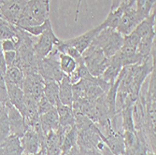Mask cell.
<instances>
[{
  "mask_svg": "<svg viewBox=\"0 0 156 155\" xmlns=\"http://www.w3.org/2000/svg\"><path fill=\"white\" fill-rule=\"evenodd\" d=\"M58 57H59L60 68L65 75L69 76L70 74H72L77 69L78 63L74 58L71 57V56H69L66 53L59 52Z\"/></svg>",
  "mask_w": 156,
  "mask_h": 155,
  "instance_id": "obj_27",
  "label": "cell"
},
{
  "mask_svg": "<svg viewBox=\"0 0 156 155\" xmlns=\"http://www.w3.org/2000/svg\"><path fill=\"white\" fill-rule=\"evenodd\" d=\"M73 84L69 79V77L65 75L59 82V100L62 104L72 106L73 103Z\"/></svg>",
  "mask_w": 156,
  "mask_h": 155,
  "instance_id": "obj_19",
  "label": "cell"
},
{
  "mask_svg": "<svg viewBox=\"0 0 156 155\" xmlns=\"http://www.w3.org/2000/svg\"><path fill=\"white\" fill-rule=\"evenodd\" d=\"M43 94L47 100L55 107L59 100V82L51 79H44V89Z\"/></svg>",
  "mask_w": 156,
  "mask_h": 155,
  "instance_id": "obj_20",
  "label": "cell"
},
{
  "mask_svg": "<svg viewBox=\"0 0 156 155\" xmlns=\"http://www.w3.org/2000/svg\"><path fill=\"white\" fill-rule=\"evenodd\" d=\"M55 108L58 113L59 124L62 127L68 129L73 127L75 125V116L72 106H66L59 102L55 106Z\"/></svg>",
  "mask_w": 156,
  "mask_h": 155,
  "instance_id": "obj_17",
  "label": "cell"
},
{
  "mask_svg": "<svg viewBox=\"0 0 156 155\" xmlns=\"http://www.w3.org/2000/svg\"><path fill=\"white\" fill-rule=\"evenodd\" d=\"M153 30H155V10L151 13L150 16H148L142 22L139 23L134 32L141 38Z\"/></svg>",
  "mask_w": 156,
  "mask_h": 155,
  "instance_id": "obj_24",
  "label": "cell"
},
{
  "mask_svg": "<svg viewBox=\"0 0 156 155\" xmlns=\"http://www.w3.org/2000/svg\"><path fill=\"white\" fill-rule=\"evenodd\" d=\"M144 19L136 12L135 6H129L127 4L124 8L122 16L120 20V23L116 28V30L122 34L123 37L132 33L136 27L142 22Z\"/></svg>",
  "mask_w": 156,
  "mask_h": 155,
  "instance_id": "obj_7",
  "label": "cell"
},
{
  "mask_svg": "<svg viewBox=\"0 0 156 155\" xmlns=\"http://www.w3.org/2000/svg\"><path fill=\"white\" fill-rule=\"evenodd\" d=\"M77 139H78V130L76 128V126L74 125L73 127H71L66 133L64 136L61 145V150H62L61 155H66L70 150L74 146H76Z\"/></svg>",
  "mask_w": 156,
  "mask_h": 155,
  "instance_id": "obj_25",
  "label": "cell"
},
{
  "mask_svg": "<svg viewBox=\"0 0 156 155\" xmlns=\"http://www.w3.org/2000/svg\"></svg>",
  "mask_w": 156,
  "mask_h": 155,
  "instance_id": "obj_40",
  "label": "cell"
},
{
  "mask_svg": "<svg viewBox=\"0 0 156 155\" xmlns=\"http://www.w3.org/2000/svg\"><path fill=\"white\" fill-rule=\"evenodd\" d=\"M155 30L141 37L136 51L144 60L148 59L155 51Z\"/></svg>",
  "mask_w": 156,
  "mask_h": 155,
  "instance_id": "obj_18",
  "label": "cell"
},
{
  "mask_svg": "<svg viewBox=\"0 0 156 155\" xmlns=\"http://www.w3.org/2000/svg\"><path fill=\"white\" fill-rule=\"evenodd\" d=\"M59 51L56 48L47 55L45 58H37V72L43 79H51L60 82L65 74L59 65Z\"/></svg>",
  "mask_w": 156,
  "mask_h": 155,
  "instance_id": "obj_4",
  "label": "cell"
},
{
  "mask_svg": "<svg viewBox=\"0 0 156 155\" xmlns=\"http://www.w3.org/2000/svg\"><path fill=\"white\" fill-rule=\"evenodd\" d=\"M129 2V0H111V6H110V10H114L121 6L127 5Z\"/></svg>",
  "mask_w": 156,
  "mask_h": 155,
  "instance_id": "obj_35",
  "label": "cell"
},
{
  "mask_svg": "<svg viewBox=\"0 0 156 155\" xmlns=\"http://www.w3.org/2000/svg\"><path fill=\"white\" fill-rule=\"evenodd\" d=\"M81 55L85 66L94 77H100L109 63V58L106 57L103 51L93 42Z\"/></svg>",
  "mask_w": 156,
  "mask_h": 155,
  "instance_id": "obj_3",
  "label": "cell"
},
{
  "mask_svg": "<svg viewBox=\"0 0 156 155\" xmlns=\"http://www.w3.org/2000/svg\"><path fill=\"white\" fill-rule=\"evenodd\" d=\"M81 1H82V0H78L77 8H76V13H75V22H77V21H78V18H79V14H80V4H81Z\"/></svg>",
  "mask_w": 156,
  "mask_h": 155,
  "instance_id": "obj_36",
  "label": "cell"
},
{
  "mask_svg": "<svg viewBox=\"0 0 156 155\" xmlns=\"http://www.w3.org/2000/svg\"><path fill=\"white\" fill-rule=\"evenodd\" d=\"M0 5H1V0H0Z\"/></svg>",
  "mask_w": 156,
  "mask_h": 155,
  "instance_id": "obj_39",
  "label": "cell"
},
{
  "mask_svg": "<svg viewBox=\"0 0 156 155\" xmlns=\"http://www.w3.org/2000/svg\"><path fill=\"white\" fill-rule=\"evenodd\" d=\"M6 86H7L9 102L15 107L20 111V113L23 115L25 109V103H24L25 96H24L23 89L10 83H6Z\"/></svg>",
  "mask_w": 156,
  "mask_h": 155,
  "instance_id": "obj_14",
  "label": "cell"
},
{
  "mask_svg": "<svg viewBox=\"0 0 156 155\" xmlns=\"http://www.w3.org/2000/svg\"><path fill=\"white\" fill-rule=\"evenodd\" d=\"M16 51H4V58L7 65V68L9 66H13L16 61Z\"/></svg>",
  "mask_w": 156,
  "mask_h": 155,
  "instance_id": "obj_33",
  "label": "cell"
},
{
  "mask_svg": "<svg viewBox=\"0 0 156 155\" xmlns=\"http://www.w3.org/2000/svg\"><path fill=\"white\" fill-rule=\"evenodd\" d=\"M50 17V0H29L16 23L18 27L42 24Z\"/></svg>",
  "mask_w": 156,
  "mask_h": 155,
  "instance_id": "obj_1",
  "label": "cell"
},
{
  "mask_svg": "<svg viewBox=\"0 0 156 155\" xmlns=\"http://www.w3.org/2000/svg\"><path fill=\"white\" fill-rule=\"evenodd\" d=\"M6 106L8 110L10 135H14L21 138L27 130V125L25 123L24 118L20 113V111L10 102L7 103Z\"/></svg>",
  "mask_w": 156,
  "mask_h": 155,
  "instance_id": "obj_10",
  "label": "cell"
},
{
  "mask_svg": "<svg viewBox=\"0 0 156 155\" xmlns=\"http://www.w3.org/2000/svg\"><path fill=\"white\" fill-rule=\"evenodd\" d=\"M7 104L0 102V143L10 135Z\"/></svg>",
  "mask_w": 156,
  "mask_h": 155,
  "instance_id": "obj_26",
  "label": "cell"
},
{
  "mask_svg": "<svg viewBox=\"0 0 156 155\" xmlns=\"http://www.w3.org/2000/svg\"><path fill=\"white\" fill-rule=\"evenodd\" d=\"M122 67L123 66H122L121 58L117 52L115 55H113L111 58H109L108 65L105 69L103 74L100 76V78L111 85V84L114 83V81L117 79Z\"/></svg>",
  "mask_w": 156,
  "mask_h": 155,
  "instance_id": "obj_13",
  "label": "cell"
},
{
  "mask_svg": "<svg viewBox=\"0 0 156 155\" xmlns=\"http://www.w3.org/2000/svg\"><path fill=\"white\" fill-rule=\"evenodd\" d=\"M53 107V106L47 100V98L44 96H42L40 99L37 102V111H38V115H42L46 113L47 111H49L50 109H51Z\"/></svg>",
  "mask_w": 156,
  "mask_h": 155,
  "instance_id": "obj_31",
  "label": "cell"
},
{
  "mask_svg": "<svg viewBox=\"0 0 156 155\" xmlns=\"http://www.w3.org/2000/svg\"><path fill=\"white\" fill-rule=\"evenodd\" d=\"M51 21L50 19H48L47 21H45L42 24H39V25H34V26H28V27H23L22 29L24 30L25 32H27L29 35L33 36V37H38L40 36L42 33H43L46 29L47 27L51 24ZM21 28V27H20Z\"/></svg>",
  "mask_w": 156,
  "mask_h": 155,
  "instance_id": "obj_29",
  "label": "cell"
},
{
  "mask_svg": "<svg viewBox=\"0 0 156 155\" xmlns=\"http://www.w3.org/2000/svg\"><path fill=\"white\" fill-rule=\"evenodd\" d=\"M0 71H1L4 75L7 71V65L4 58V51L1 48V44H0Z\"/></svg>",
  "mask_w": 156,
  "mask_h": 155,
  "instance_id": "obj_34",
  "label": "cell"
},
{
  "mask_svg": "<svg viewBox=\"0 0 156 155\" xmlns=\"http://www.w3.org/2000/svg\"><path fill=\"white\" fill-rule=\"evenodd\" d=\"M125 6L126 5H123V6H121L120 8H118L114 10H109V13H108V17L106 18V20L100 25H98L99 29L103 30V29H105V28L116 29L119 23H120V20L122 16V14H123Z\"/></svg>",
  "mask_w": 156,
  "mask_h": 155,
  "instance_id": "obj_22",
  "label": "cell"
},
{
  "mask_svg": "<svg viewBox=\"0 0 156 155\" xmlns=\"http://www.w3.org/2000/svg\"><path fill=\"white\" fill-rule=\"evenodd\" d=\"M78 130V139L77 145L84 150H96L97 145L102 141L100 137L101 132L93 123L91 126L83 129Z\"/></svg>",
  "mask_w": 156,
  "mask_h": 155,
  "instance_id": "obj_8",
  "label": "cell"
},
{
  "mask_svg": "<svg viewBox=\"0 0 156 155\" xmlns=\"http://www.w3.org/2000/svg\"><path fill=\"white\" fill-rule=\"evenodd\" d=\"M0 155H23L20 138L14 135H9L0 143Z\"/></svg>",
  "mask_w": 156,
  "mask_h": 155,
  "instance_id": "obj_16",
  "label": "cell"
},
{
  "mask_svg": "<svg viewBox=\"0 0 156 155\" xmlns=\"http://www.w3.org/2000/svg\"><path fill=\"white\" fill-rule=\"evenodd\" d=\"M93 43L103 51L106 57L111 58L121 50L123 43V36L116 29L105 28L96 35Z\"/></svg>",
  "mask_w": 156,
  "mask_h": 155,
  "instance_id": "obj_2",
  "label": "cell"
},
{
  "mask_svg": "<svg viewBox=\"0 0 156 155\" xmlns=\"http://www.w3.org/2000/svg\"><path fill=\"white\" fill-rule=\"evenodd\" d=\"M155 1L156 0H136L135 9L139 15L145 19L155 10Z\"/></svg>",
  "mask_w": 156,
  "mask_h": 155,
  "instance_id": "obj_28",
  "label": "cell"
},
{
  "mask_svg": "<svg viewBox=\"0 0 156 155\" xmlns=\"http://www.w3.org/2000/svg\"><path fill=\"white\" fill-rule=\"evenodd\" d=\"M43 89L44 79L38 73L24 76L23 91L26 97L38 102V100L43 96Z\"/></svg>",
  "mask_w": 156,
  "mask_h": 155,
  "instance_id": "obj_9",
  "label": "cell"
},
{
  "mask_svg": "<svg viewBox=\"0 0 156 155\" xmlns=\"http://www.w3.org/2000/svg\"><path fill=\"white\" fill-rule=\"evenodd\" d=\"M100 137L114 155H125V145L122 132L110 129L105 135L100 134Z\"/></svg>",
  "mask_w": 156,
  "mask_h": 155,
  "instance_id": "obj_11",
  "label": "cell"
},
{
  "mask_svg": "<svg viewBox=\"0 0 156 155\" xmlns=\"http://www.w3.org/2000/svg\"><path fill=\"white\" fill-rule=\"evenodd\" d=\"M19 27L5 20L0 14V41L5 39L18 40Z\"/></svg>",
  "mask_w": 156,
  "mask_h": 155,
  "instance_id": "obj_21",
  "label": "cell"
},
{
  "mask_svg": "<svg viewBox=\"0 0 156 155\" xmlns=\"http://www.w3.org/2000/svg\"><path fill=\"white\" fill-rule=\"evenodd\" d=\"M0 102H2L4 104H7L9 102L4 74L1 71H0Z\"/></svg>",
  "mask_w": 156,
  "mask_h": 155,
  "instance_id": "obj_30",
  "label": "cell"
},
{
  "mask_svg": "<svg viewBox=\"0 0 156 155\" xmlns=\"http://www.w3.org/2000/svg\"><path fill=\"white\" fill-rule=\"evenodd\" d=\"M23 154H36L45 150V135L42 131L40 122L34 128L28 127L24 135L20 138Z\"/></svg>",
  "mask_w": 156,
  "mask_h": 155,
  "instance_id": "obj_5",
  "label": "cell"
},
{
  "mask_svg": "<svg viewBox=\"0 0 156 155\" xmlns=\"http://www.w3.org/2000/svg\"><path fill=\"white\" fill-rule=\"evenodd\" d=\"M39 122H40L42 131H43L45 136L51 130H53V131L57 130L60 124H59L58 113L55 107H53L51 109L47 111L46 113L39 115Z\"/></svg>",
  "mask_w": 156,
  "mask_h": 155,
  "instance_id": "obj_15",
  "label": "cell"
},
{
  "mask_svg": "<svg viewBox=\"0 0 156 155\" xmlns=\"http://www.w3.org/2000/svg\"><path fill=\"white\" fill-rule=\"evenodd\" d=\"M5 82L16 85L23 89V84L24 80V75L23 71L16 66H9L7 68V71L4 75Z\"/></svg>",
  "mask_w": 156,
  "mask_h": 155,
  "instance_id": "obj_23",
  "label": "cell"
},
{
  "mask_svg": "<svg viewBox=\"0 0 156 155\" xmlns=\"http://www.w3.org/2000/svg\"><path fill=\"white\" fill-rule=\"evenodd\" d=\"M1 48L3 51H16L17 49V41L13 39H5L0 41Z\"/></svg>",
  "mask_w": 156,
  "mask_h": 155,
  "instance_id": "obj_32",
  "label": "cell"
},
{
  "mask_svg": "<svg viewBox=\"0 0 156 155\" xmlns=\"http://www.w3.org/2000/svg\"><path fill=\"white\" fill-rule=\"evenodd\" d=\"M101 30L99 29V27L96 26L93 29L89 30L88 32L84 33L79 37H73V38H70V39H66L63 40V42L65 44L68 45V46H71L73 48H75L80 53H83L84 51L86 50L93 42L94 38L96 37V35L100 32Z\"/></svg>",
  "mask_w": 156,
  "mask_h": 155,
  "instance_id": "obj_12",
  "label": "cell"
},
{
  "mask_svg": "<svg viewBox=\"0 0 156 155\" xmlns=\"http://www.w3.org/2000/svg\"><path fill=\"white\" fill-rule=\"evenodd\" d=\"M135 2H136V0H129L128 5L129 6H135Z\"/></svg>",
  "mask_w": 156,
  "mask_h": 155,
  "instance_id": "obj_38",
  "label": "cell"
},
{
  "mask_svg": "<svg viewBox=\"0 0 156 155\" xmlns=\"http://www.w3.org/2000/svg\"><path fill=\"white\" fill-rule=\"evenodd\" d=\"M26 155H46V152H45V150H41L39 152H37L36 154H26Z\"/></svg>",
  "mask_w": 156,
  "mask_h": 155,
  "instance_id": "obj_37",
  "label": "cell"
},
{
  "mask_svg": "<svg viewBox=\"0 0 156 155\" xmlns=\"http://www.w3.org/2000/svg\"><path fill=\"white\" fill-rule=\"evenodd\" d=\"M37 37V38L35 39L33 48L36 56L38 58H45L60 40V38L55 36L51 23L47 27V29L43 33Z\"/></svg>",
  "mask_w": 156,
  "mask_h": 155,
  "instance_id": "obj_6",
  "label": "cell"
}]
</instances>
